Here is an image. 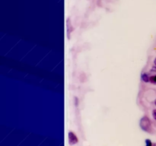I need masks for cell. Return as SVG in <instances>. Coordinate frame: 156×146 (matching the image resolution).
Returning <instances> with one entry per match:
<instances>
[{
	"label": "cell",
	"instance_id": "10",
	"mask_svg": "<svg viewBox=\"0 0 156 146\" xmlns=\"http://www.w3.org/2000/svg\"><path fill=\"white\" fill-rule=\"evenodd\" d=\"M153 146H156L155 144H153Z\"/></svg>",
	"mask_w": 156,
	"mask_h": 146
},
{
	"label": "cell",
	"instance_id": "6",
	"mask_svg": "<svg viewBox=\"0 0 156 146\" xmlns=\"http://www.w3.org/2000/svg\"><path fill=\"white\" fill-rule=\"evenodd\" d=\"M145 143H146V146H153V144L149 139L145 140Z\"/></svg>",
	"mask_w": 156,
	"mask_h": 146
},
{
	"label": "cell",
	"instance_id": "2",
	"mask_svg": "<svg viewBox=\"0 0 156 146\" xmlns=\"http://www.w3.org/2000/svg\"><path fill=\"white\" fill-rule=\"evenodd\" d=\"M69 142L70 145H75L78 142V138L73 132H69Z\"/></svg>",
	"mask_w": 156,
	"mask_h": 146
},
{
	"label": "cell",
	"instance_id": "9",
	"mask_svg": "<svg viewBox=\"0 0 156 146\" xmlns=\"http://www.w3.org/2000/svg\"><path fill=\"white\" fill-rule=\"evenodd\" d=\"M155 105H156V100H155Z\"/></svg>",
	"mask_w": 156,
	"mask_h": 146
},
{
	"label": "cell",
	"instance_id": "5",
	"mask_svg": "<svg viewBox=\"0 0 156 146\" xmlns=\"http://www.w3.org/2000/svg\"><path fill=\"white\" fill-rule=\"evenodd\" d=\"M150 82L153 84H156V75H152V77H150Z\"/></svg>",
	"mask_w": 156,
	"mask_h": 146
},
{
	"label": "cell",
	"instance_id": "7",
	"mask_svg": "<svg viewBox=\"0 0 156 146\" xmlns=\"http://www.w3.org/2000/svg\"><path fill=\"white\" fill-rule=\"evenodd\" d=\"M152 115H153V117H154V119L156 120V109L153 110V112H152Z\"/></svg>",
	"mask_w": 156,
	"mask_h": 146
},
{
	"label": "cell",
	"instance_id": "8",
	"mask_svg": "<svg viewBox=\"0 0 156 146\" xmlns=\"http://www.w3.org/2000/svg\"><path fill=\"white\" fill-rule=\"evenodd\" d=\"M154 62H155V66H156V58H155V59Z\"/></svg>",
	"mask_w": 156,
	"mask_h": 146
},
{
	"label": "cell",
	"instance_id": "4",
	"mask_svg": "<svg viewBox=\"0 0 156 146\" xmlns=\"http://www.w3.org/2000/svg\"><path fill=\"white\" fill-rule=\"evenodd\" d=\"M142 79L145 82H150V77H149V75H148V74H146V73H143V74L142 75Z\"/></svg>",
	"mask_w": 156,
	"mask_h": 146
},
{
	"label": "cell",
	"instance_id": "3",
	"mask_svg": "<svg viewBox=\"0 0 156 146\" xmlns=\"http://www.w3.org/2000/svg\"><path fill=\"white\" fill-rule=\"evenodd\" d=\"M66 27H67V33H68V35L69 36L70 33L73 30V26H72V24H71V21L69 18L66 21Z\"/></svg>",
	"mask_w": 156,
	"mask_h": 146
},
{
	"label": "cell",
	"instance_id": "1",
	"mask_svg": "<svg viewBox=\"0 0 156 146\" xmlns=\"http://www.w3.org/2000/svg\"><path fill=\"white\" fill-rule=\"evenodd\" d=\"M140 126L144 131L147 132H151L152 129V122L148 116H143L140 120Z\"/></svg>",
	"mask_w": 156,
	"mask_h": 146
}]
</instances>
